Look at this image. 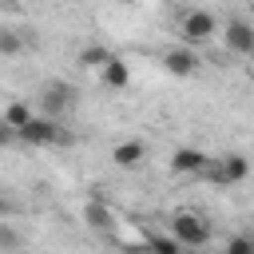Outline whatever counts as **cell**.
<instances>
[{"instance_id": "obj_3", "label": "cell", "mask_w": 254, "mask_h": 254, "mask_svg": "<svg viewBox=\"0 0 254 254\" xmlns=\"http://www.w3.org/2000/svg\"><path fill=\"white\" fill-rule=\"evenodd\" d=\"M214 187H234V183H246L250 179V159L246 155H222V159H210L206 175Z\"/></svg>"}, {"instance_id": "obj_16", "label": "cell", "mask_w": 254, "mask_h": 254, "mask_svg": "<svg viewBox=\"0 0 254 254\" xmlns=\"http://www.w3.org/2000/svg\"><path fill=\"white\" fill-rule=\"evenodd\" d=\"M20 52V36L16 32H0V56H16Z\"/></svg>"}, {"instance_id": "obj_8", "label": "cell", "mask_w": 254, "mask_h": 254, "mask_svg": "<svg viewBox=\"0 0 254 254\" xmlns=\"http://www.w3.org/2000/svg\"><path fill=\"white\" fill-rule=\"evenodd\" d=\"M143 159H147V147H143L139 139H127V143H115V147H111V163H115V167H123V171L139 167Z\"/></svg>"}, {"instance_id": "obj_5", "label": "cell", "mask_w": 254, "mask_h": 254, "mask_svg": "<svg viewBox=\"0 0 254 254\" xmlns=\"http://www.w3.org/2000/svg\"><path fill=\"white\" fill-rule=\"evenodd\" d=\"M222 44H226L234 56H254V24H246V20L222 24Z\"/></svg>"}, {"instance_id": "obj_10", "label": "cell", "mask_w": 254, "mask_h": 254, "mask_svg": "<svg viewBox=\"0 0 254 254\" xmlns=\"http://www.w3.org/2000/svg\"><path fill=\"white\" fill-rule=\"evenodd\" d=\"M32 119H36V115H32V107H28L24 99H12V103L4 107V127H12L16 135H20V131H24Z\"/></svg>"}, {"instance_id": "obj_4", "label": "cell", "mask_w": 254, "mask_h": 254, "mask_svg": "<svg viewBox=\"0 0 254 254\" xmlns=\"http://www.w3.org/2000/svg\"><path fill=\"white\" fill-rule=\"evenodd\" d=\"M20 139H24L28 147H52V143H60L64 135H60V123H56L52 115H36V119L20 131Z\"/></svg>"}, {"instance_id": "obj_13", "label": "cell", "mask_w": 254, "mask_h": 254, "mask_svg": "<svg viewBox=\"0 0 254 254\" xmlns=\"http://www.w3.org/2000/svg\"><path fill=\"white\" fill-rule=\"evenodd\" d=\"M71 103V87L67 83H48V91H44V107L48 111H64Z\"/></svg>"}, {"instance_id": "obj_14", "label": "cell", "mask_w": 254, "mask_h": 254, "mask_svg": "<svg viewBox=\"0 0 254 254\" xmlns=\"http://www.w3.org/2000/svg\"><path fill=\"white\" fill-rule=\"evenodd\" d=\"M187 246L175 238V234H155L151 238V254H183Z\"/></svg>"}, {"instance_id": "obj_9", "label": "cell", "mask_w": 254, "mask_h": 254, "mask_svg": "<svg viewBox=\"0 0 254 254\" xmlns=\"http://www.w3.org/2000/svg\"><path fill=\"white\" fill-rule=\"evenodd\" d=\"M99 83L111 87V91H127V83H131V67H127V60L111 56V64L99 71Z\"/></svg>"}, {"instance_id": "obj_2", "label": "cell", "mask_w": 254, "mask_h": 254, "mask_svg": "<svg viewBox=\"0 0 254 254\" xmlns=\"http://www.w3.org/2000/svg\"><path fill=\"white\" fill-rule=\"evenodd\" d=\"M214 32H218V20H214L210 12H202V8L187 12L183 24H179V40H183L187 48H202V44H210Z\"/></svg>"}, {"instance_id": "obj_1", "label": "cell", "mask_w": 254, "mask_h": 254, "mask_svg": "<svg viewBox=\"0 0 254 254\" xmlns=\"http://www.w3.org/2000/svg\"><path fill=\"white\" fill-rule=\"evenodd\" d=\"M171 234H175L187 250H198V246L210 242V222H206L202 214H194V210H183V214L171 218Z\"/></svg>"}, {"instance_id": "obj_7", "label": "cell", "mask_w": 254, "mask_h": 254, "mask_svg": "<svg viewBox=\"0 0 254 254\" xmlns=\"http://www.w3.org/2000/svg\"><path fill=\"white\" fill-rule=\"evenodd\" d=\"M206 167H210V155L198 151V147H179L171 155V171L175 175H206Z\"/></svg>"}, {"instance_id": "obj_17", "label": "cell", "mask_w": 254, "mask_h": 254, "mask_svg": "<svg viewBox=\"0 0 254 254\" xmlns=\"http://www.w3.org/2000/svg\"><path fill=\"white\" fill-rule=\"evenodd\" d=\"M115 4H139V0H115Z\"/></svg>"}, {"instance_id": "obj_12", "label": "cell", "mask_w": 254, "mask_h": 254, "mask_svg": "<svg viewBox=\"0 0 254 254\" xmlns=\"http://www.w3.org/2000/svg\"><path fill=\"white\" fill-rule=\"evenodd\" d=\"M107 64H111V52L99 48V44H91V48L79 52V67H87V71H103Z\"/></svg>"}, {"instance_id": "obj_11", "label": "cell", "mask_w": 254, "mask_h": 254, "mask_svg": "<svg viewBox=\"0 0 254 254\" xmlns=\"http://www.w3.org/2000/svg\"><path fill=\"white\" fill-rule=\"evenodd\" d=\"M83 222H87L91 230H111V226H115V214H111L103 202H87V206H83Z\"/></svg>"}, {"instance_id": "obj_15", "label": "cell", "mask_w": 254, "mask_h": 254, "mask_svg": "<svg viewBox=\"0 0 254 254\" xmlns=\"http://www.w3.org/2000/svg\"><path fill=\"white\" fill-rule=\"evenodd\" d=\"M226 254H254V238H246V234L230 238V242H226Z\"/></svg>"}, {"instance_id": "obj_6", "label": "cell", "mask_w": 254, "mask_h": 254, "mask_svg": "<svg viewBox=\"0 0 254 254\" xmlns=\"http://www.w3.org/2000/svg\"><path fill=\"white\" fill-rule=\"evenodd\" d=\"M198 52L194 48H187V44H179V48H171L167 56H163V67L171 71V75H179V79H190L194 71H198Z\"/></svg>"}]
</instances>
